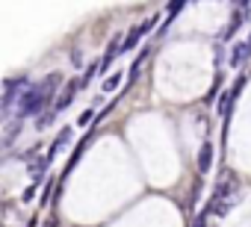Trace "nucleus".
<instances>
[{
  "label": "nucleus",
  "instance_id": "obj_15",
  "mask_svg": "<svg viewBox=\"0 0 251 227\" xmlns=\"http://www.w3.org/2000/svg\"><path fill=\"white\" fill-rule=\"evenodd\" d=\"M222 80H225V77H222V74H216V83H213V89H210V94H207V100H213V97H216V91L222 89Z\"/></svg>",
  "mask_w": 251,
  "mask_h": 227
},
{
  "label": "nucleus",
  "instance_id": "obj_3",
  "mask_svg": "<svg viewBox=\"0 0 251 227\" xmlns=\"http://www.w3.org/2000/svg\"><path fill=\"white\" fill-rule=\"evenodd\" d=\"M248 59H251V30H248V36H245V39H239V42L230 47V65H233V68L245 65Z\"/></svg>",
  "mask_w": 251,
  "mask_h": 227
},
{
  "label": "nucleus",
  "instance_id": "obj_14",
  "mask_svg": "<svg viewBox=\"0 0 251 227\" xmlns=\"http://www.w3.org/2000/svg\"><path fill=\"white\" fill-rule=\"evenodd\" d=\"M45 168H48V159H42L39 165H33V168H30V171H33V180H42V177H45Z\"/></svg>",
  "mask_w": 251,
  "mask_h": 227
},
{
  "label": "nucleus",
  "instance_id": "obj_16",
  "mask_svg": "<svg viewBox=\"0 0 251 227\" xmlns=\"http://www.w3.org/2000/svg\"><path fill=\"white\" fill-rule=\"evenodd\" d=\"M21 133V121H15V124H9V133H6V142H12L15 136Z\"/></svg>",
  "mask_w": 251,
  "mask_h": 227
},
{
  "label": "nucleus",
  "instance_id": "obj_8",
  "mask_svg": "<svg viewBox=\"0 0 251 227\" xmlns=\"http://www.w3.org/2000/svg\"><path fill=\"white\" fill-rule=\"evenodd\" d=\"M213 168V142H204L201 145V154H198V171L201 174H210Z\"/></svg>",
  "mask_w": 251,
  "mask_h": 227
},
{
  "label": "nucleus",
  "instance_id": "obj_19",
  "mask_svg": "<svg viewBox=\"0 0 251 227\" xmlns=\"http://www.w3.org/2000/svg\"><path fill=\"white\" fill-rule=\"evenodd\" d=\"M207 218H210V212H201V215L192 221V227H207Z\"/></svg>",
  "mask_w": 251,
  "mask_h": 227
},
{
  "label": "nucleus",
  "instance_id": "obj_4",
  "mask_svg": "<svg viewBox=\"0 0 251 227\" xmlns=\"http://www.w3.org/2000/svg\"><path fill=\"white\" fill-rule=\"evenodd\" d=\"M154 27H157V18H148V21H142L139 27H133V30L127 33V39H124V47H121V50H133V47L139 45V39H142L145 33H151Z\"/></svg>",
  "mask_w": 251,
  "mask_h": 227
},
{
  "label": "nucleus",
  "instance_id": "obj_21",
  "mask_svg": "<svg viewBox=\"0 0 251 227\" xmlns=\"http://www.w3.org/2000/svg\"><path fill=\"white\" fill-rule=\"evenodd\" d=\"M45 227H56V218H48V221H45Z\"/></svg>",
  "mask_w": 251,
  "mask_h": 227
},
{
  "label": "nucleus",
  "instance_id": "obj_22",
  "mask_svg": "<svg viewBox=\"0 0 251 227\" xmlns=\"http://www.w3.org/2000/svg\"><path fill=\"white\" fill-rule=\"evenodd\" d=\"M36 224H39V218H33V221H30V227H36Z\"/></svg>",
  "mask_w": 251,
  "mask_h": 227
},
{
  "label": "nucleus",
  "instance_id": "obj_17",
  "mask_svg": "<svg viewBox=\"0 0 251 227\" xmlns=\"http://www.w3.org/2000/svg\"><path fill=\"white\" fill-rule=\"evenodd\" d=\"M92 118H95V112H92V109H86V112H83V115L77 118V124H80V127H86V124H89Z\"/></svg>",
  "mask_w": 251,
  "mask_h": 227
},
{
  "label": "nucleus",
  "instance_id": "obj_1",
  "mask_svg": "<svg viewBox=\"0 0 251 227\" xmlns=\"http://www.w3.org/2000/svg\"><path fill=\"white\" fill-rule=\"evenodd\" d=\"M59 74H50V77H45L39 86H30L27 89V94L18 100V118H27V115H39V112L53 100V94H56V86H59Z\"/></svg>",
  "mask_w": 251,
  "mask_h": 227
},
{
  "label": "nucleus",
  "instance_id": "obj_5",
  "mask_svg": "<svg viewBox=\"0 0 251 227\" xmlns=\"http://www.w3.org/2000/svg\"><path fill=\"white\" fill-rule=\"evenodd\" d=\"M77 89H80V80L68 83V86H65V91L56 97V103H53V112H62V109H68V106H71V100H74V94H77Z\"/></svg>",
  "mask_w": 251,
  "mask_h": 227
},
{
  "label": "nucleus",
  "instance_id": "obj_18",
  "mask_svg": "<svg viewBox=\"0 0 251 227\" xmlns=\"http://www.w3.org/2000/svg\"><path fill=\"white\" fill-rule=\"evenodd\" d=\"M53 115H56V112H53V109H50V112H45V115L39 118V130H42V127H48V124L53 121Z\"/></svg>",
  "mask_w": 251,
  "mask_h": 227
},
{
  "label": "nucleus",
  "instance_id": "obj_9",
  "mask_svg": "<svg viewBox=\"0 0 251 227\" xmlns=\"http://www.w3.org/2000/svg\"><path fill=\"white\" fill-rule=\"evenodd\" d=\"M24 89H27V80H24V77L6 80V94H3V100L9 103V100H12V94H18V91H24Z\"/></svg>",
  "mask_w": 251,
  "mask_h": 227
},
{
  "label": "nucleus",
  "instance_id": "obj_23",
  "mask_svg": "<svg viewBox=\"0 0 251 227\" xmlns=\"http://www.w3.org/2000/svg\"><path fill=\"white\" fill-rule=\"evenodd\" d=\"M239 3H248V0H239Z\"/></svg>",
  "mask_w": 251,
  "mask_h": 227
},
{
  "label": "nucleus",
  "instance_id": "obj_24",
  "mask_svg": "<svg viewBox=\"0 0 251 227\" xmlns=\"http://www.w3.org/2000/svg\"><path fill=\"white\" fill-rule=\"evenodd\" d=\"M0 227H3V221H0Z\"/></svg>",
  "mask_w": 251,
  "mask_h": 227
},
{
  "label": "nucleus",
  "instance_id": "obj_10",
  "mask_svg": "<svg viewBox=\"0 0 251 227\" xmlns=\"http://www.w3.org/2000/svg\"><path fill=\"white\" fill-rule=\"evenodd\" d=\"M183 6H186V0H172V3H169V18H166V24H163V33L169 30V24L177 18V12H180Z\"/></svg>",
  "mask_w": 251,
  "mask_h": 227
},
{
  "label": "nucleus",
  "instance_id": "obj_11",
  "mask_svg": "<svg viewBox=\"0 0 251 227\" xmlns=\"http://www.w3.org/2000/svg\"><path fill=\"white\" fill-rule=\"evenodd\" d=\"M89 139H92V133H89V136H86V139H83V142H80V145H77V151H74V154H71V159H68V171H71V168H74V165H77V159H80V154H83V151H86V145H89Z\"/></svg>",
  "mask_w": 251,
  "mask_h": 227
},
{
  "label": "nucleus",
  "instance_id": "obj_13",
  "mask_svg": "<svg viewBox=\"0 0 251 227\" xmlns=\"http://www.w3.org/2000/svg\"><path fill=\"white\" fill-rule=\"evenodd\" d=\"M121 80H124V77H121V74H112V77H109V80H103V91H115V89H118V83H121Z\"/></svg>",
  "mask_w": 251,
  "mask_h": 227
},
{
  "label": "nucleus",
  "instance_id": "obj_20",
  "mask_svg": "<svg viewBox=\"0 0 251 227\" xmlns=\"http://www.w3.org/2000/svg\"><path fill=\"white\" fill-rule=\"evenodd\" d=\"M33 195H36V186H30V189L24 192V201H33Z\"/></svg>",
  "mask_w": 251,
  "mask_h": 227
},
{
  "label": "nucleus",
  "instance_id": "obj_2",
  "mask_svg": "<svg viewBox=\"0 0 251 227\" xmlns=\"http://www.w3.org/2000/svg\"><path fill=\"white\" fill-rule=\"evenodd\" d=\"M239 189H242L239 177L233 171H222V177H219V183L213 189V198H210V204H207L204 212H210V215H227L239 204Z\"/></svg>",
  "mask_w": 251,
  "mask_h": 227
},
{
  "label": "nucleus",
  "instance_id": "obj_12",
  "mask_svg": "<svg viewBox=\"0 0 251 227\" xmlns=\"http://www.w3.org/2000/svg\"><path fill=\"white\" fill-rule=\"evenodd\" d=\"M245 83H248V77H245V74H239V80H236V83H233V89H230V97H233V100H236V97L242 94V89H245Z\"/></svg>",
  "mask_w": 251,
  "mask_h": 227
},
{
  "label": "nucleus",
  "instance_id": "obj_6",
  "mask_svg": "<svg viewBox=\"0 0 251 227\" xmlns=\"http://www.w3.org/2000/svg\"><path fill=\"white\" fill-rule=\"evenodd\" d=\"M121 47H124V42H121V36H115L112 42H109V47H106V53H103V59H100V71H106L115 59H118V53H121Z\"/></svg>",
  "mask_w": 251,
  "mask_h": 227
},
{
  "label": "nucleus",
  "instance_id": "obj_7",
  "mask_svg": "<svg viewBox=\"0 0 251 227\" xmlns=\"http://www.w3.org/2000/svg\"><path fill=\"white\" fill-rule=\"evenodd\" d=\"M71 136H74V130H71V127H62V130H59V136L53 139V145H50V151H48V157H45V159H48V162H53V157L59 154V148L71 142Z\"/></svg>",
  "mask_w": 251,
  "mask_h": 227
}]
</instances>
